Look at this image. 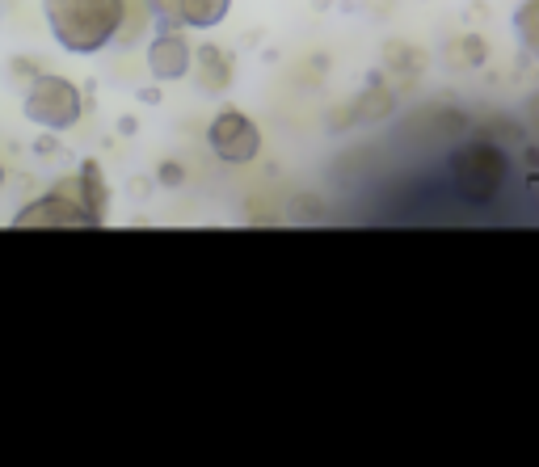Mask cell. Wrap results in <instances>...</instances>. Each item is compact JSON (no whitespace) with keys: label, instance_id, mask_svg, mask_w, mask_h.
I'll return each instance as SVG.
<instances>
[{"label":"cell","instance_id":"obj_1","mask_svg":"<svg viewBox=\"0 0 539 467\" xmlns=\"http://www.w3.org/2000/svg\"><path fill=\"white\" fill-rule=\"evenodd\" d=\"M43 13L55 43L72 55H97L127 26V0H43Z\"/></svg>","mask_w":539,"mask_h":467},{"label":"cell","instance_id":"obj_2","mask_svg":"<svg viewBox=\"0 0 539 467\" xmlns=\"http://www.w3.org/2000/svg\"><path fill=\"white\" fill-rule=\"evenodd\" d=\"M510 177V160L497 144H485V139H476V144H464L451 152V181L459 198L468 202H493L502 194Z\"/></svg>","mask_w":539,"mask_h":467},{"label":"cell","instance_id":"obj_3","mask_svg":"<svg viewBox=\"0 0 539 467\" xmlns=\"http://www.w3.org/2000/svg\"><path fill=\"white\" fill-rule=\"evenodd\" d=\"M22 110H26V118H30L34 127H43V131H68V127L81 123L85 101H81V89H76L68 76L43 72L38 80H30Z\"/></svg>","mask_w":539,"mask_h":467},{"label":"cell","instance_id":"obj_4","mask_svg":"<svg viewBox=\"0 0 539 467\" xmlns=\"http://www.w3.org/2000/svg\"><path fill=\"white\" fill-rule=\"evenodd\" d=\"M207 144L219 160H228V165H249V160L262 152V127L241 110H219L207 127Z\"/></svg>","mask_w":539,"mask_h":467},{"label":"cell","instance_id":"obj_5","mask_svg":"<svg viewBox=\"0 0 539 467\" xmlns=\"http://www.w3.org/2000/svg\"><path fill=\"white\" fill-rule=\"evenodd\" d=\"M9 228H22V232H38V228H97L93 215L81 207V202H72L68 194L59 190H47L43 198H34L30 207H22Z\"/></svg>","mask_w":539,"mask_h":467},{"label":"cell","instance_id":"obj_6","mask_svg":"<svg viewBox=\"0 0 539 467\" xmlns=\"http://www.w3.org/2000/svg\"><path fill=\"white\" fill-rule=\"evenodd\" d=\"M148 72H152V80H161V85L186 80L194 72L190 38H182V30H156V38L148 43Z\"/></svg>","mask_w":539,"mask_h":467},{"label":"cell","instance_id":"obj_7","mask_svg":"<svg viewBox=\"0 0 539 467\" xmlns=\"http://www.w3.org/2000/svg\"><path fill=\"white\" fill-rule=\"evenodd\" d=\"M194 80L203 93H228L232 80H236V68H232V55L219 51L215 43H203L194 51Z\"/></svg>","mask_w":539,"mask_h":467},{"label":"cell","instance_id":"obj_8","mask_svg":"<svg viewBox=\"0 0 539 467\" xmlns=\"http://www.w3.org/2000/svg\"><path fill=\"white\" fill-rule=\"evenodd\" d=\"M396 110V93L379 80V72H371V80H367V89L354 97V106H350V114H354V123H379V118H388Z\"/></svg>","mask_w":539,"mask_h":467},{"label":"cell","instance_id":"obj_9","mask_svg":"<svg viewBox=\"0 0 539 467\" xmlns=\"http://www.w3.org/2000/svg\"><path fill=\"white\" fill-rule=\"evenodd\" d=\"M232 0H182L177 5V26L186 30H215L219 22H228Z\"/></svg>","mask_w":539,"mask_h":467},{"label":"cell","instance_id":"obj_10","mask_svg":"<svg viewBox=\"0 0 539 467\" xmlns=\"http://www.w3.org/2000/svg\"><path fill=\"white\" fill-rule=\"evenodd\" d=\"M514 34L531 55H539V0H523L514 13Z\"/></svg>","mask_w":539,"mask_h":467},{"label":"cell","instance_id":"obj_11","mask_svg":"<svg viewBox=\"0 0 539 467\" xmlns=\"http://www.w3.org/2000/svg\"><path fill=\"white\" fill-rule=\"evenodd\" d=\"M384 64L392 72H401V76H417V72L426 68V55L417 51V47H409V43H388L384 47Z\"/></svg>","mask_w":539,"mask_h":467},{"label":"cell","instance_id":"obj_12","mask_svg":"<svg viewBox=\"0 0 539 467\" xmlns=\"http://www.w3.org/2000/svg\"><path fill=\"white\" fill-rule=\"evenodd\" d=\"M51 190L68 194L72 202H81V207L93 215V223H97V228H102V223H106V211H97V202H93V198H89V190H85V177H81V169H76V173H68V177H59Z\"/></svg>","mask_w":539,"mask_h":467},{"label":"cell","instance_id":"obj_13","mask_svg":"<svg viewBox=\"0 0 539 467\" xmlns=\"http://www.w3.org/2000/svg\"><path fill=\"white\" fill-rule=\"evenodd\" d=\"M451 64H468V68H481L485 64V43H481V38H476V34H468V38H455V43H451Z\"/></svg>","mask_w":539,"mask_h":467},{"label":"cell","instance_id":"obj_14","mask_svg":"<svg viewBox=\"0 0 539 467\" xmlns=\"http://www.w3.org/2000/svg\"><path fill=\"white\" fill-rule=\"evenodd\" d=\"M144 5H148V17L161 22V30H182L177 26V5H182V0H144Z\"/></svg>","mask_w":539,"mask_h":467},{"label":"cell","instance_id":"obj_15","mask_svg":"<svg viewBox=\"0 0 539 467\" xmlns=\"http://www.w3.org/2000/svg\"><path fill=\"white\" fill-rule=\"evenodd\" d=\"M156 181L173 190V186H182V181H186V169L177 165V160H161V169H156Z\"/></svg>","mask_w":539,"mask_h":467},{"label":"cell","instance_id":"obj_16","mask_svg":"<svg viewBox=\"0 0 539 467\" xmlns=\"http://www.w3.org/2000/svg\"><path fill=\"white\" fill-rule=\"evenodd\" d=\"M9 68H13L17 80H38V76H43V64H38V59H30V55H17Z\"/></svg>","mask_w":539,"mask_h":467},{"label":"cell","instance_id":"obj_17","mask_svg":"<svg viewBox=\"0 0 539 467\" xmlns=\"http://www.w3.org/2000/svg\"><path fill=\"white\" fill-rule=\"evenodd\" d=\"M5 177H9V173H5V165H0V186H5Z\"/></svg>","mask_w":539,"mask_h":467}]
</instances>
